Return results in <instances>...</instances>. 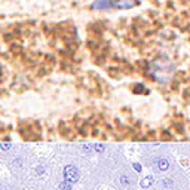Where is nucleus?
I'll list each match as a JSON object with an SVG mask.
<instances>
[{"label": "nucleus", "instance_id": "f257e3e1", "mask_svg": "<svg viewBox=\"0 0 190 190\" xmlns=\"http://www.w3.org/2000/svg\"><path fill=\"white\" fill-rule=\"evenodd\" d=\"M138 5V0H95L92 9L106 11V9H129Z\"/></svg>", "mask_w": 190, "mask_h": 190}, {"label": "nucleus", "instance_id": "f03ea898", "mask_svg": "<svg viewBox=\"0 0 190 190\" xmlns=\"http://www.w3.org/2000/svg\"><path fill=\"white\" fill-rule=\"evenodd\" d=\"M159 165H160V169H167V168H168V162H167V160H160V162H159Z\"/></svg>", "mask_w": 190, "mask_h": 190}]
</instances>
